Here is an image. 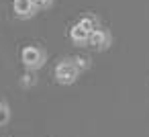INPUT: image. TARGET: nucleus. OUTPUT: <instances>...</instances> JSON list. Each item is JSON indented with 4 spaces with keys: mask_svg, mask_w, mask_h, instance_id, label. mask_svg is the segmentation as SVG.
<instances>
[{
    "mask_svg": "<svg viewBox=\"0 0 149 137\" xmlns=\"http://www.w3.org/2000/svg\"><path fill=\"white\" fill-rule=\"evenodd\" d=\"M78 23H80L86 31H90V33H94V31L98 29V19H96L94 15H86V17H82Z\"/></svg>",
    "mask_w": 149,
    "mask_h": 137,
    "instance_id": "nucleus-6",
    "label": "nucleus"
},
{
    "mask_svg": "<svg viewBox=\"0 0 149 137\" xmlns=\"http://www.w3.org/2000/svg\"><path fill=\"white\" fill-rule=\"evenodd\" d=\"M21 84H23V88H29V86H35V84H37V78H35V76L31 74V70H29V72H27V74L23 76Z\"/></svg>",
    "mask_w": 149,
    "mask_h": 137,
    "instance_id": "nucleus-9",
    "label": "nucleus"
},
{
    "mask_svg": "<svg viewBox=\"0 0 149 137\" xmlns=\"http://www.w3.org/2000/svg\"><path fill=\"white\" fill-rule=\"evenodd\" d=\"M21 62H23V66L27 70L35 72V70H39V68L45 66L47 51L43 47H39V45H27V47L21 49Z\"/></svg>",
    "mask_w": 149,
    "mask_h": 137,
    "instance_id": "nucleus-1",
    "label": "nucleus"
},
{
    "mask_svg": "<svg viewBox=\"0 0 149 137\" xmlns=\"http://www.w3.org/2000/svg\"><path fill=\"white\" fill-rule=\"evenodd\" d=\"M72 62H74V66L78 68V72L82 74V72H86L88 68H90V59L88 57H84V55H74L72 57Z\"/></svg>",
    "mask_w": 149,
    "mask_h": 137,
    "instance_id": "nucleus-8",
    "label": "nucleus"
},
{
    "mask_svg": "<svg viewBox=\"0 0 149 137\" xmlns=\"http://www.w3.org/2000/svg\"><path fill=\"white\" fill-rule=\"evenodd\" d=\"M110 45H112V35H110V31L98 27V29L90 35L88 47H92V49H96V51H106Z\"/></svg>",
    "mask_w": 149,
    "mask_h": 137,
    "instance_id": "nucleus-3",
    "label": "nucleus"
},
{
    "mask_svg": "<svg viewBox=\"0 0 149 137\" xmlns=\"http://www.w3.org/2000/svg\"><path fill=\"white\" fill-rule=\"evenodd\" d=\"M13 10L19 19H33L37 15V4L33 2V0H13Z\"/></svg>",
    "mask_w": 149,
    "mask_h": 137,
    "instance_id": "nucleus-4",
    "label": "nucleus"
},
{
    "mask_svg": "<svg viewBox=\"0 0 149 137\" xmlns=\"http://www.w3.org/2000/svg\"><path fill=\"white\" fill-rule=\"evenodd\" d=\"M10 121V106L6 100H0V127H4Z\"/></svg>",
    "mask_w": 149,
    "mask_h": 137,
    "instance_id": "nucleus-7",
    "label": "nucleus"
},
{
    "mask_svg": "<svg viewBox=\"0 0 149 137\" xmlns=\"http://www.w3.org/2000/svg\"><path fill=\"white\" fill-rule=\"evenodd\" d=\"M90 31H86L80 23H76V25H72V29H70V41L74 43V45H80V47H84V45H88V41H90Z\"/></svg>",
    "mask_w": 149,
    "mask_h": 137,
    "instance_id": "nucleus-5",
    "label": "nucleus"
},
{
    "mask_svg": "<svg viewBox=\"0 0 149 137\" xmlns=\"http://www.w3.org/2000/svg\"><path fill=\"white\" fill-rule=\"evenodd\" d=\"M53 76H55L57 84L70 86V84H74V82L78 80L80 72H78V68L74 66L72 57H65V59H59V62H57V66H55V70H53Z\"/></svg>",
    "mask_w": 149,
    "mask_h": 137,
    "instance_id": "nucleus-2",
    "label": "nucleus"
},
{
    "mask_svg": "<svg viewBox=\"0 0 149 137\" xmlns=\"http://www.w3.org/2000/svg\"><path fill=\"white\" fill-rule=\"evenodd\" d=\"M33 2L37 4V8H49L53 4V0H33Z\"/></svg>",
    "mask_w": 149,
    "mask_h": 137,
    "instance_id": "nucleus-10",
    "label": "nucleus"
}]
</instances>
